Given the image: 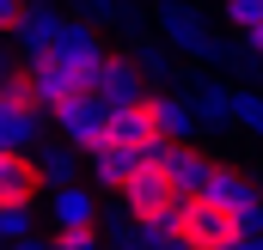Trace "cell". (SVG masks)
Masks as SVG:
<instances>
[{
	"label": "cell",
	"mask_w": 263,
	"mask_h": 250,
	"mask_svg": "<svg viewBox=\"0 0 263 250\" xmlns=\"http://www.w3.org/2000/svg\"><path fill=\"white\" fill-rule=\"evenodd\" d=\"M172 238L184 250H239L251 232H245V214H233L208 195H184V207L172 214Z\"/></svg>",
	"instance_id": "obj_1"
},
{
	"label": "cell",
	"mask_w": 263,
	"mask_h": 250,
	"mask_svg": "<svg viewBox=\"0 0 263 250\" xmlns=\"http://www.w3.org/2000/svg\"><path fill=\"white\" fill-rule=\"evenodd\" d=\"M153 18H159V37H165L178 55H190V61H208V67H233V61H239V49L202 25L196 0H159V12H153Z\"/></svg>",
	"instance_id": "obj_2"
},
{
	"label": "cell",
	"mask_w": 263,
	"mask_h": 250,
	"mask_svg": "<svg viewBox=\"0 0 263 250\" xmlns=\"http://www.w3.org/2000/svg\"><path fill=\"white\" fill-rule=\"evenodd\" d=\"M123 207H129V220H141V226H165V232H172V214L184 207V189L165 177L159 159H147L129 177V189H123Z\"/></svg>",
	"instance_id": "obj_3"
},
{
	"label": "cell",
	"mask_w": 263,
	"mask_h": 250,
	"mask_svg": "<svg viewBox=\"0 0 263 250\" xmlns=\"http://www.w3.org/2000/svg\"><path fill=\"white\" fill-rule=\"evenodd\" d=\"M49 55H55L67 73H80V79L92 86V73L104 67L110 49H104V37H98V25H92V18H62V37H55V49H49Z\"/></svg>",
	"instance_id": "obj_4"
},
{
	"label": "cell",
	"mask_w": 263,
	"mask_h": 250,
	"mask_svg": "<svg viewBox=\"0 0 263 250\" xmlns=\"http://www.w3.org/2000/svg\"><path fill=\"white\" fill-rule=\"evenodd\" d=\"M147 79H141V67H135V55H104V67L92 73V98L98 104H110V110H123V104H141L147 92H141Z\"/></svg>",
	"instance_id": "obj_5"
},
{
	"label": "cell",
	"mask_w": 263,
	"mask_h": 250,
	"mask_svg": "<svg viewBox=\"0 0 263 250\" xmlns=\"http://www.w3.org/2000/svg\"><path fill=\"white\" fill-rule=\"evenodd\" d=\"M104 122H110V104H98L92 92H80L73 104H62V110H55V128H62V140L73 147V153H86V147L104 134Z\"/></svg>",
	"instance_id": "obj_6"
},
{
	"label": "cell",
	"mask_w": 263,
	"mask_h": 250,
	"mask_svg": "<svg viewBox=\"0 0 263 250\" xmlns=\"http://www.w3.org/2000/svg\"><path fill=\"white\" fill-rule=\"evenodd\" d=\"M25 79H31V92H37V104H43V110H62V104H73V98L86 92V79H80V73H67L55 55L25 61Z\"/></svg>",
	"instance_id": "obj_7"
},
{
	"label": "cell",
	"mask_w": 263,
	"mask_h": 250,
	"mask_svg": "<svg viewBox=\"0 0 263 250\" xmlns=\"http://www.w3.org/2000/svg\"><path fill=\"white\" fill-rule=\"evenodd\" d=\"M153 159L165 165V177L184 189V195H202V189H208V177H214V159H202L190 140H184V147H178V140H165V147H159Z\"/></svg>",
	"instance_id": "obj_8"
},
{
	"label": "cell",
	"mask_w": 263,
	"mask_h": 250,
	"mask_svg": "<svg viewBox=\"0 0 263 250\" xmlns=\"http://www.w3.org/2000/svg\"><path fill=\"white\" fill-rule=\"evenodd\" d=\"M0 153H18V159H37V153H43V110H25V104H6V110H0Z\"/></svg>",
	"instance_id": "obj_9"
},
{
	"label": "cell",
	"mask_w": 263,
	"mask_h": 250,
	"mask_svg": "<svg viewBox=\"0 0 263 250\" xmlns=\"http://www.w3.org/2000/svg\"><path fill=\"white\" fill-rule=\"evenodd\" d=\"M18 55L25 61H43L49 49H55V37H62V12L55 6H25V18H18Z\"/></svg>",
	"instance_id": "obj_10"
},
{
	"label": "cell",
	"mask_w": 263,
	"mask_h": 250,
	"mask_svg": "<svg viewBox=\"0 0 263 250\" xmlns=\"http://www.w3.org/2000/svg\"><path fill=\"white\" fill-rule=\"evenodd\" d=\"M37 189H43V171H37V159L0 153V207H25V201H37Z\"/></svg>",
	"instance_id": "obj_11"
},
{
	"label": "cell",
	"mask_w": 263,
	"mask_h": 250,
	"mask_svg": "<svg viewBox=\"0 0 263 250\" xmlns=\"http://www.w3.org/2000/svg\"><path fill=\"white\" fill-rule=\"evenodd\" d=\"M49 220H55V232H80V226H98V195L86 183L62 189V195H49Z\"/></svg>",
	"instance_id": "obj_12"
},
{
	"label": "cell",
	"mask_w": 263,
	"mask_h": 250,
	"mask_svg": "<svg viewBox=\"0 0 263 250\" xmlns=\"http://www.w3.org/2000/svg\"><path fill=\"white\" fill-rule=\"evenodd\" d=\"M190 104H196V116L202 122H233V110H239V92L227 86V79H214V73H202L196 86H190Z\"/></svg>",
	"instance_id": "obj_13"
},
{
	"label": "cell",
	"mask_w": 263,
	"mask_h": 250,
	"mask_svg": "<svg viewBox=\"0 0 263 250\" xmlns=\"http://www.w3.org/2000/svg\"><path fill=\"white\" fill-rule=\"evenodd\" d=\"M153 116H159V134H165V140H178V147H184V140L202 128L196 104H190V92H184V98H172V92H153Z\"/></svg>",
	"instance_id": "obj_14"
},
{
	"label": "cell",
	"mask_w": 263,
	"mask_h": 250,
	"mask_svg": "<svg viewBox=\"0 0 263 250\" xmlns=\"http://www.w3.org/2000/svg\"><path fill=\"white\" fill-rule=\"evenodd\" d=\"M135 67H141V79H147L153 92H165V86L178 79V49H172L165 37H153V43H141V49H135Z\"/></svg>",
	"instance_id": "obj_15"
},
{
	"label": "cell",
	"mask_w": 263,
	"mask_h": 250,
	"mask_svg": "<svg viewBox=\"0 0 263 250\" xmlns=\"http://www.w3.org/2000/svg\"><path fill=\"white\" fill-rule=\"evenodd\" d=\"M37 171H43V189H49V195H62V189L80 183V165H73V147H67V140H55V147L37 153Z\"/></svg>",
	"instance_id": "obj_16"
},
{
	"label": "cell",
	"mask_w": 263,
	"mask_h": 250,
	"mask_svg": "<svg viewBox=\"0 0 263 250\" xmlns=\"http://www.w3.org/2000/svg\"><path fill=\"white\" fill-rule=\"evenodd\" d=\"M73 6H80V18H92L98 31H104V25H123V31H129L135 18H141V0H73Z\"/></svg>",
	"instance_id": "obj_17"
},
{
	"label": "cell",
	"mask_w": 263,
	"mask_h": 250,
	"mask_svg": "<svg viewBox=\"0 0 263 250\" xmlns=\"http://www.w3.org/2000/svg\"><path fill=\"white\" fill-rule=\"evenodd\" d=\"M0 232H6V244H25V238L37 232V201H25V207H0Z\"/></svg>",
	"instance_id": "obj_18"
},
{
	"label": "cell",
	"mask_w": 263,
	"mask_h": 250,
	"mask_svg": "<svg viewBox=\"0 0 263 250\" xmlns=\"http://www.w3.org/2000/svg\"><path fill=\"white\" fill-rule=\"evenodd\" d=\"M233 122L245 128V134H257V140H263V92H239V110H233Z\"/></svg>",
	"instance_id": "obj_19"
},
{
	"label": "cell",
	"mask_w": 263,
	"mask_h": 250,
	"mask_svg": "<svg viewBox=\"0 0 263 250\" xmlns=\"http://www.w3.org/2000/svg\"><path fill=\"white\" fill-rule=\"evenodd\" d=\"M227 25L245 37V31H257L263 25V0H227Z\"/></svg>",
	"instance_id": "obj_20"
},
{
	"label": "cell",
	"mask_w": 263,
	"mask_h": 250,
	"mask_svg": "<svg viewBox=\"0 0 263 250\" xmlns=\"http://www.w3.org/2000/svg\"><path fill=\"white\" fill-rule=\"evenodd\" d=\"M49 250H104V232L98 226H80V232H55Z\"/></svg>",
	"instance_id": "obj_21"
},
{
	"label": "cell",
	"mask_w": 263,
	"mask_h": 250,
	"mask_svg": "<svg viewBox=\"0 0 263 250\" xmlns=\"http://www.w3.org/2000/svg\"><path fill=\"white\" fill-rule=\"evenodd\" d=\"M18 18H25V0H0V37H12Z\"/></svg>",
	"instance_id": "obj_22"
},
{
	"label": "cell",
	"mask_w": 263,
	"mask_h": 250,
	"mask_svg": "<svg viewBox=\"0 0 263 250\" xmlns=\"http://www.w3.org/2000/svg\"><path fill=\"white\" fill-rule=\"evenodd\" d=\"M12 73H18V67H12V55H6V43H0V86H6Z\"/></svg>",
	"instance_id": "obj_23"
},
{
	"label": "cell",
	"mask_w": 263,
	"mask_h": 250,
	"mask_svg": "<svg viewBox=\"0 0 263 250\" xmlns=\"http://www.w3.org/2000/svg\"><path fill=\"white\" fill-rule=\"evenodd\" d=\"M6 250H49V238H25V244H6Z\"/></svg>",
	"instance_id": "obj_24"
},
{
	"label": "cell",
	"mask_w": 263,
	"mask_h": 250,
	"mask_svg": "<svg viewBox=\"0 0 263 250\" xmlns=\"http://www.w3.org/2000/svg\"><path fill=\"white\" fill-rule=\"evenodd\" d=\"M25 6H43V0H25Z\"/></svg>",
	"instance_id": "obj_25"
},
{
	"label": "cell",
	"mask_w": 263,
	"mask_h": 250,
	"mask_svg": "<svg viewBox=\"0 0 263 250\" xmlns=\"http://www.w3.org/2000/svg\"><path fill=\"white\" fill-rule=\"evenodd\" d=\"M0 110H6V98H0Z\"/></svg>",
	"instance_id": "obj_26"
},
{
	"label": "cell",
	"mask_w": 263,
	"mask_h": 250,
	"mask_svg": "<svg viewBox=\"0 0 263 250\" xmlns=\"http://www.w3.org/2000/svg\"><path fill=\"white\" fill-rule=\"evenodd\" d=\"M257 195H263V183H257Z\"/></svg>",
	"instance_id": "obj_27"
}]
</instances>
